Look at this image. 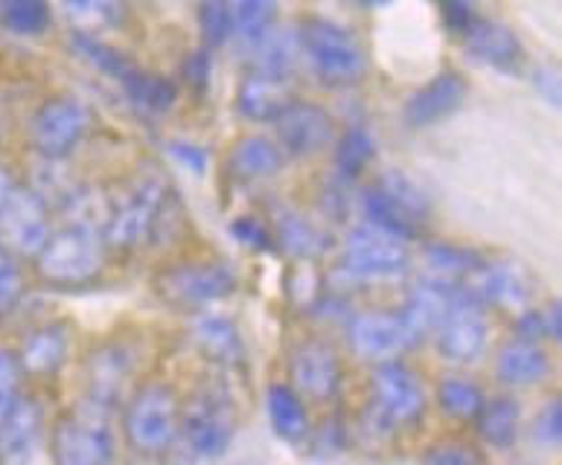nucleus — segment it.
I'll return each mask as SVG.
<instances>
[{"instance_id": "nucleus-8", "label": "nucleus", "mask_w": 562, "mask_h": 465, "mask_svg": "<svg viewBox=\"0 0 562 465\" xmlns=\"http://www.w3.org/2000/svg\"><path fill=\"white\" fill-rule=\"evenodd\" d=\"M412 268V250L391 232L359 222L345 232L341 239V262L333 274L345 276L347 288L370 283H387L408 274Z\"/></svg>"}, {"instance_id": "nucleus-43", "label": "nucleus", "mask_w": 562, "mask_h": 465, "mask_svg": "<svg viewBox=\"0 0 562 465\" xmlns=\"http://www.w3.org/2000/svg\"><path fill=\"white\" fill-rule=\"evenodd\" d=\"M65 12H68L70 21H74L79 33H93V26L117 24L120 15H123V7H114V3H88V0H76V3H68V7H65Z\"/></svg>"}, {"instance_id": "nucleus-46", "label": "nucleus", "mask_w": 562, "mask_h": 465, "mask_svg": "<svg viewBox=\"0 0 562 465\" xmlns=\"http://www.w3.org/2000/svg\"><path fill=\"white\" fill-rule=\"evenodd\" d=\"M211 70H213V53L199 47L190 56L184 58V65H181V73H184V82L195 91H204L207 84H211Z\"/></svg>"}, {"instance_id": "nucleus-41", "label": "nucleus", "mask_w": 562, "mask_h": 465, "mask_svg": "<svg viewBox=\"0 0 562 465\" xmlns=\"http://www.w3.org/2000/svg\"><path fill=\"white\" fill-rule=\"evenodd\" d=\"M199 30H202L204 50H218L234 38L231 26V3H202L199 7Z\"/></svg>"}, {"instance_id": "nucleus-24", "label": "nucleus", "mask_w": 562, "mask_h": 465, "mask_svg": "<svg viewBox=\"0 0 562 465\" xmlns=\"http://www.w3.org/2000/svg\"><path fill=\"white\" fill-rule=\"evenodd\" d=\"M70 343H74L70 326L61 324V320H53V324H44L33 332H26L21 347L15 349L21 373L33 375V378H53L68 361Z\"/></svg>"}, {"instance_id": "nucleus-11", "label": "nucleus", "mask_w": 562, "mask_h": 465, "mask_svg": "<svg viewBox=\"0 0 562 465\" xmlns=\"http://www.w3.org/2000/svg\"><path fill=\"white\" fill-rule=\"evenodd\" d=\"M239 288V276L225 262H181L155 276V291L169 308L202 315Z\"/></svg>"}, {"instance_id": "nucleus-23", "label": "nucleus", "mask_w": 562, "mask_h": 465, "mask_svg": "<svg viewBox=\"0 0 562 465\" xmlns=\"http://www.w3.org/2000/svg\"><path fill=\"white\" fill-rule=\"evenodd\" d=\"M463 44L479 61L502 70V73H519L521 61H525V47H521L516 30L495 18H475V24L463 35Z\"/></svg>"}, {"instance_id": "nucleus-13", "label": "nucleus", "mask_w": 562, "mask_h": 465, "mask_svg": "<svg viewBox=\"0 0 562 465\" xmlns=\"http://www.w3.org/2000/svg\"><path fill=\"white\" fill-rule=\"evenodd\" d=\"M437 355L449 364H475L484 358L490 343V317L487 308H481L463 288L449 306L446 317L435 329Z\"/></svg>"}, {"instance_id": "nucleus-34", "label": "nucleus", "mask_w": 562, "mask_h": 465, "mask_svg": "<svg viewBox=\"0 0 562 465\" xmlns=\"http://www.w3.org/2000/svg\"><path fill=\"white\" fill-rule=\"evenodd\" d=\"M481 265L479 253H472L458 245H446V241H431L423 248V276L440 280V283L461 285L467 276Z\"/></svg>"}, {"instance_id": "nucleus-45", "label": "nucleus", "mask_w": 562, "mask_h": 465, "mask_svg": "<svg viewBox=\"0 0 562 465\" xmlns=\"http://www.w3.org/2000/svg\"><path fill=\"white\" fill-rule=\"evenodd\" d=\"M562 410L560 401L551 399L546 407H542V413H539L537 424H533V440H539V445H546V449H557L560 445V431H562Z\"/></svg>"}, {"instance_id": "nucleus-2", "label": "nucleus", "mask_w": 562, "mask_h": 465, "mask_svg": "<svg viewBox=\"0 0 562 465\" xmlns=\"http://www.w3.org/2000/svg\"><path fill=\"white\" fill-rule=\"evenodd\" d=\"M297 42H301V61H306L321 84L347 91L364 82L368 50L350 26L338 24L333 18L310 15L297 24Z\"/></svg>"}, {"instance_id": "nucleus-5", "label": "nucleus", "mask_w": 562, "mask_h": 465, "mask_svg": "<svg viewBox=\"0 0 562 465\" xmlns=\"http://www.w3.org/2000/svg\"><path fill=\"white\" fill-rule=\"evenodd\" d=\"M109 262V250L100 232L88 227L61 225L44 241L38 257L33 259L35 276L53 288H76L100 280Z\"/></svg>"}, {"instance_id": "nucleus-4", "label": "nucleus", "mask_w": 562, "mask_h": 465, "mask_svg": "<svg viewBox=\"0 0 562 465\" xmlns=\"http://www.w3.org/2000/svg\"><path fill=\"white\" fill-rule=\"evenodd\" d=\"M181 396L172 384H140L123 405V436L140 457H160L178 442L181 431Z\"/></svg>"}, {"instance_id": "nucleus-30", "label": "nucleus", "mask_w": 562, "mask_h": 465, "mask_svg": "<svg viewBox=\"0 0 562 465\" xmlns=\"http://www.w3.org/2000/svg\"><path fill=\"white\" fill-rule=\"evenodd\" d=\"M266 410H269V422L280 440L289 445H303L310 440V410L289 384H271L266 393Z\"/></svg>"}, {"instance_id": "nucleus-31", "label": "nucleus", "mask_w": 562, "mask_h": 465, "mask_svg": "<svg viewBox=\"0 0 562 465\" xmlns=\"http://www.w3.org/2000/svg\"><path fill=\"white\" fill-rule=\"evenodd\" d=\"M521 428V405L513 396H495L484 401L475 416V431L481 442L495 451H507L516 445Z\"/></svg>"}, {"instance_id": "nucleus-17", "label": "nucleus", "mask_w": 562, "mask_h": 465, "mask_svg": "<svg viewBox=\"0 0 562 465\" xmlns=\"http://www.w3.org/2000/svg\"><path fill=\"white\" fill-rule=\"evenodd\" d=\"M336 120L315 102L294 100L274 120V143L283 158H315L336 143Z\"/></svg>"}, {"instance_id": "nucleus-16", "label": "nucleus", "mask_w": 562, "mask_h": 465, "mask_svg": "<svg viewBox=\"0 0 562 465\" xmlns=\"http://www.w3.org/2000/svg\"><path fill=\"white\" fill-rule=\"evenodd\" d=\"M481 308H513L516 315L530 308L537 285L519 262L513 259H481V265L461 283Z\"/></svg>"}, {"instance_id": "nucleus-3", "label": "nucleus", "mask_w": 562, "mask_h": 465, "mask_svg": "<svg viewBox=\"0 0 562 465\" xmlns=\"http://www.w3.org/2000/svg\"><path fill=\"white\" fill-rule=\"evenodd\" d=\"M361 222L391 232L400 241H417L426 236L431 218V201L417 181L405 172H382L376 181L364 186L356 199Z\"/></svg>"}, {"instance_id": "nucleus-50", "label": "nucleus", "mask_w": 562, "mask_h": 465, "mask_svg": "<svg viewBox=\"0 0 562 465\" xmlns=\"http://www.w3.org/2000/svg\"><path fill=\"white\" fill-rule=\"evenodd\" d=\"M533 84H537V91L542 93L551 105H560V73H557V67H537V70H533Z\"/></svg>"}, {"instance_id": "nucleus-21", "label": "nucleus", "mask_w": 562, "mask_h": 465, "mask_svg": "<svg viewBox=\"0 0 562 465\" xmlns=\"http://www.w3.org/2000/svg\"><path fill=\"white\" fill-rule=\"evenodd\" d=\"M44 407L33 396H21L0 431V465H33L44 449Z\"/></svg>"}, {"instance_id": "nucleus-14", "label": "nucleus", "mask_w": 562, "mask_h": 465, "mask_svg": "<svg viewBox=\"0 0 562 465\" xmlns=\"http://www.w3.org/2000/svg\"><path fill=\"white\" fill-rule=\"evenodd\" d=\"M53 209L33 186H15L0 207V248L18 259H35L44 241L50 239Z\"/></svg>"}, {"instance_id": "nucleus-37", "label": "nucleus", "mask_w": 562, "mask_h": 465, "mask_svg": "<svg viewBox=\"0 0 562 465\" xmlns=\"http://www.w3.org/2000/svg\"><path fill=\"white\" fill-rule=\"evenodd\" d=\"M278 24V7L269 0H243V3H231V26H234V38L231 42L251 47L260 42L262 35L269 33L271 26Z\"/></svg>"}, {"instance_id": "nucleus-38", "label": "nucleus", "mask_w": 562, "mask_h": 465, "mask_svg": "<svg viewBox=\"0 0 562 465\" xmlns=\"http://www.w3.org/2000/svg\"><path fill=\"white\" fill-rule=\"evenodd\" d=\"M53 9L38 0H7L0 3V26L21 38H33L50 30Z\"/></svg>"}, {"instance_id": "nucleus-22", "label": "nucleus", "mask_w": 562, "mask_h": 465, "mask_svg": "<svg viewBox=\"0 0 562 465\" xmlns=\"http://www.w3.org/2000/svg\"><path fill=\"white\" fill-rule=\"evenodd\" d=\"M458 288L461 285L440 283V280H431V276L420 274L417 283H412V288L405 291L403 306L396 308V311H400V317L408 326V332L417 338V343H423L426 338L435 334V329L446 317L454 297H458Z\"/></svg>"}, {"instance_id": "nucleus-10", "label": "nucleus", "mask_w": 562, "mask_h": 465, "mask_svg": "<svg viewBox=\"0 0 562 465\" xmlns=\"http://www.w3.org/2000/svg\"><path fill=\"white\" fill-rule=\"evenodd\" d=\"M93 128L91 105L74 93H56L30 116V146L42 160L61 163Z\"/></svg>"}, {"instance_id": "nucleus-20", "label": "nucleus", "mask_w": 562, "mask_h": 465, "mask_svg": "<svg viewBox=\"0 0 562 465\" xmlns=\"http://www.w3.org/2000/svg\"><path fill=\"white\" fill-rule=\"evenodd\" d=\"M467 93H470V84H467V79H463L458 70H443V73H437L431 82L417 88V91L405 100V125H408V128H431V125L443 123V120H449V116L467 102Z\"/></svg>"}, {"instance_id": "nucleus-6", "label": "nucleus", "mask_w": 562, "mask_h": 465, "mask_svg": "<svg viewBox=\"0 0 562 465\" xmlns=\"http://www.w3.org/2000/svg\"><path fill=\"white\" fill-rule=\"evenodd\" d=\"M426 401L420 375L405 361L379 364L370 373V405L361 422L376 436H391L420 422L426 416Z\"/></svg>"}, {"instance_id": "nucleus-9", "label": "nucleus", "mask_w": 562, "mask_h": 465, "mask_svg": "<svg viewBox=\"0 0 562 465\" xmlns=\"http://www.w3.org/2000/svg\"><path fill=\"white\" fill-rule=\"evenodd\" d=\"M47 445L53 465H111L117 451L111 410L91 401L76 405L53 422Z\"/></svg>"}, {"instance_id": "nucleus-47", "label": "nucleus", "mask_w": 562, "mask_h": 465, "mask_svg": "<svg viewBox=\"0 0 562 465\" xmlns=\"http://www.w3.org/2000/svg\"><path fill=\"white\" fill-rule=\"evenodd\" d=\"M169 158L176 160L178 167L190 169V172L202 174L204 167H207V149L199 146V143L190 140H172L169 143Z\"/></svg>"}, {"instance_id": "nucleus-1", "label": "nucleus", "mask_w": 562, "mask_h": 465, "mask_svg": "<svg viewBox=\"0 0 562 465\" xmlns=\"http://www.w3.org/2000/svg\"><path fill=\"white\" fill-rule=\"evenodd\" d=\"M181 216L172 183L160 169H143L123 190L111 192L109 218L102 241L109 253H135L149 245H160L164 232L176 227Z\"/></svg>"}, {"instance_id": "nucleus-48", "label": "nucleus", "mask_w": 562, "mask_h": 465, "mask_svg": "<svg viewBox=\"0 0 562 465\" xmlns=\"http://www.w3.org/2000/svg\"><path fill=\"white\" fill-rule=\"evenodd\" d=\"M426 465H484L479 460V454L463 445H454V442H440L437 449H431L426 454Z\"/></svg>"}, {"instance_id": "nucleus-39", "label": "nucleus", "mask_w": 562, "mask_h": 465, "mask_svg": "<svg viewBox=\"0 0 562 465\" xmlns=\"http://www.w3.org/2000/svg\"><path fill=\"white\" fill-rule=\"evenodd\" d=\"M560 303H548V306H530L516 315L513 332L521 341L542 343L548 338H560Z\"/></svg>"}, {"instance_id": "nucleus-52", "label": "nucleus", "mask_w": 562, "mask_h": 465, "mask_svg": "<svg viewBox=\"0 0 562 465\" xmlns=\"http://www.w3.org/2000/svg\"><path fill=\"white\" fill-rule=\"evenodd\" d=\"M0 137H3V102H0Z\"/></svg>"}, {"instance_id": "nucleus-12", "label": "nucleus", "mask_w": 562, "mask_h": 465, "mask_svg": "<svg viewBox=\"0 0 562 465\" xmlns=\"http://www.w3.org/2000/svg\"><path fill=\"white\" fill-rule=\"evenodd\" d=\"M345 334L352 355L373 366L403 361L408 349L420 347L417 338L408 332V326H405L396 308H361V311H352L347 317Z\"/></svg>"}, {"instance_id": "nucleus-7", "label": "nucleus", "mask_w": 562, "mask_h": 465, "mask_svg": "<svg viewBox=\"0 0 562 465\" xmlns=\"http://www.w3.org/2000/svg\"><path fill=\"white\" fill-rule=\"evenodd\" d=\"M236 436V405L222 384H204L181 405L178 442L190 457L213 463L225 457Z\"/></svg>"}, {"instance_id": "nucleus-40", "label": "nucleus", "mask_w": 562, "mask_h": 465, "mask_svg": "<svg viewBox=\"0 0 562 465\" xmlns=\"http://www.w3.org/2000/svg\"><path fill=\"white\" fill-rule=\"evenodd\" d=\"M26 294V276L21 259L12 257L7 248H0V320L9 317L21 306Z\"/></svg>"}, {"instance_id": "nucleus-29", "label": "nucleus", "mask_w": 562, "mask_h": 465, "mask_svg": "<svg viewBox=\"0 0 562 465\" xmlns=\"http://www.w3.org/2000/svg\"><path fill=\"white\" fill-rule=\"evenodd\" d=\"M285 158L269 137H243L227 151V174L239 183H262L280 174Z\"/></svg>"}, {"instance_id": "nucleus-32", "label": "nucleus", "mask_w": 562, "mask_h": 465, "mask_svg": "<svg viewBox=\"0 0 562 465\" xmlns=\"http://www.w3.org/2000/svg\"><path fill=\"white\" fill-rule=\"evenodd\" d=\"M126 100L132 102V109L143 116H160L172 111V105L178 102V88L172 79L167 76L151 73V70H143L135 65V70L120 82Z\"/></svg>"}, {"instance_id": "nucleus-19", "label": "nucleus", "mask_w": 562, "mask_h": 465, "mask_svg": "<svg viewBox=\"0 0 562 465\" xmlns=\"http://www.w3.org/2000/svg\"><path fill=\"white\" fill-rule=\"evenodd\" d=\"M132 373H135V358L126 343L111 341L91 349V355L85 361V382H88V399L85 401L114 410L126 399Z\"/></svg>"}, {"instance_id": "nucleus-36", "label": "nucleus", "mask_w": 562, "mask_h": 465, "mask_svg": "<svg viewBox=\"0 0 562 465\" xmlns=\"http://www.w3.org/2000/svg\"><path fill=\"white\" fill-rule=\"evenodd\" d=\"M376 158V140L364 125H350L341 137H336V178L352 183L364 169L370 167V160Z\"/></svg>"}, {"instance_id": "nucleus-25", "label": "nucleus", "mask_w": 562, "mask_h": 465, "mask_svg": "<svg viewBox=\"0 0 562 465\" xmlns=\"http://www.w3.org/2000/svg\"><path fill=\"white\" fill-rule=\"evenodd\" d=\"M294 102L292 79H280V76L266 73H248L239 79L236 88V111L245 116L248 123H271L283 114Z\"/></svg>"}, {"instance_id": "nucleus-26", "label": "nucleus", "mask_w": 562, "mask_h": 465, "mask_svg": "<svg viewBox=\"0 0 562 465\" xmlns=\"http://www.w3.org/2000/svg\"><path fill=\"white\" fill-rule=\"evenodd\" d=\"M190 341L202 352L211 364L225 366V370H236L245 361V341L239 326L225 315L216 311H202L193 317L190 324Z\"/></svg>"}, {"instance_id": "nucleus-18", "label": "nucleus", "mask_w": 562, "mask_h": 465, "mask_svg": "<svg viewBox=\"0 0 562 465\" xmlns=\"http://www.w3.org/2000/svg\"><path fill=\"white\" fill-rule=\"evenodd\" d=\"M271 241L274 248L283 250L285 257L294 262H318L336 248V239L327 227H321L312 216H306L303 209L280 204L271 209Z\"/></svg>"}, {"instance_id": "nucleus-35", "label": "nucleus", "mask_w": 562, "mask_h": 465, "mask_svg": "<svg viewBox=\"0 0 562 465\" xmlns=\"http://www.w3.org/2000/svg\"><path fill=\"white\" fill-rule=\"evenodd\" d=\"M435 399L446 416H452L458 422H475V416L481 413V407L487 401L484 390L472 378L463 375H446L437 382Z\"/></svg>"}, {"instance_id": "nucleus-27", "label": "nucleus", "mask_w": 562, "mask_h": 465, "mask_svg": "<svg viewBox=\"0 0 562 465\" xmlns=\"http://www.w3.org/2000/svg\"><path fill=\"white\" fill-rule=\"evenodd\" d=\"M548 375H551V355L542 343L510 338L495 352V378L510 390L537 387Z\"/></svg>"}, {"instance_id": "nucleus-49", "label": "nucleus", "mask_w": 562, "mask_h": 465, "mask_svg": "<svg viewBox=\"0 0 562 465\" xmlns=\"http://www.w3.org/2000/svg\"><path fill=\"white\" fill-rule=\"evenodd\" d=\"M440 18H443V24L449 33H458V35H467L472 24H475V18L479 12L470 7V3H461V0H449L440 7Z\"/></svg>"}, {"instance_id": "nucleus-33", "label": "nucleus", "mask_w": 562, "mask_h": 465, "mask_svg": "<svg viewBox=\"0 0 562 465\" xmlns=\"http://www.w3.org/2000/svg\"><path fill=\"white\" fill-rule=\"evenodd\" d=\"M68 44L70 50L82 58L85 65L93 67L97 73L109 76V79H114L117 84L135 70V61H132L126 53L117 50V47H111L109 42H102L97 33H79V30H74Z\"/></svg>"}, {"instance_id": "nucleus-44", "label": "nucleus", "mask_w": 562, "mask_h": 465, "mask_svg": "<svg viewBox=\"0 0 562 465\" xmlns=\"http://www.w3.org/2000/svg\"><path fill=\"white\" fill-rule=\"evenodd\" d=\"M231 236H234L239 245H245L248 250H260V253H269V250H274L269 225H266V222H260L257 216H236L234 222H231Z\"/></svg>"}, {"instance_id": "nucleus-42", "label": "nucleus", "mask_w": 562, "mask_h": 465, "mask_svg": "<svg viewBox=\"0 0 562 465\" xmlns=\"http://www.w3.org/2000/svg\"><path fill=\"white\" fill-rule=\"evenodd\" d=\"M21 382H24V373H21V364H18L15 349L0 347V431H3V424L9 422V416L21 401Z\"/></svg>"}, {"instance_id": "nucleus-28", "label": "nucleus", "mask_w": 562, "mask_h": 465, "mask_svg": "<svg viewBox=\"0 0 562 465\" xmlns=\"http://www.w3.org/2000/svg\"><path fill=\"white\" fill-rule=\"evenodd\" d=\"M248 53V70L266 76L292 79L294 67L301 65V42H297V26L274 24L260 42L245 47Z\"/></svg>"}, {"instance_id": "nucleus-51", "label": "nucleus", "mask_w": 562, "mask_h": 465, "mask_svg": "<svg viewBox=\"0 0 562 465\" xmlns=\"http://www.w3.org/2000/svg\"><path fill=\"white\" fill-rule=\"evenodd\" d=\"M18 181H15V174H12V169L7 167V163H0V207L7 204V199L15 192Z\"/></svg>"}, {"instance_id": "nucleus-15", "label": "nucleus", "mask_w": 562, "mask_h": 465, "mask_svg": "<svg viewBox=\"0 0 562 465\" xmlns=\"http://www.w3.org/2000/svg\"><path fill=\"white\" fill-rule=\"evenodd\" d=\"M345 378V366L336 347L324 338H306L289 352V387L301 399H336Z\"/></svg>"}]
</instances>
